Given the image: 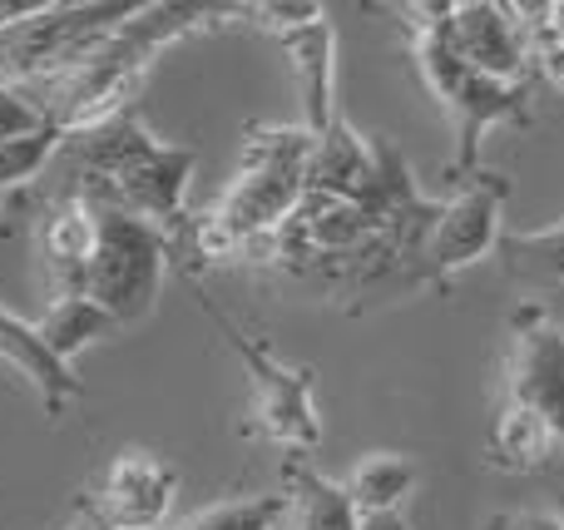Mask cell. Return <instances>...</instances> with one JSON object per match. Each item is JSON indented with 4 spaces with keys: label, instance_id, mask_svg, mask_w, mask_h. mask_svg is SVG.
Returning <instances> with one entry per match:
<instances>
[{
    "label": "cell",
    "instance_id": "23",
    "mask_svg": "<svg viewBox=\"0 0 564 530\" xmlns=\"http://www.w3.org/2000/svg\"><path fill=\"white\" fill-rule=\"evenodd\" d=\"M555 35H560V50H564V6H555Z\"/></svg>",
    "mask_w": 564,
    "mask_h": 530
},
{
    "label": "cell",
    "instance_id": "15",
    "mask_svg": "<svg viewBox=\"0 0 564 530\" xmlns=\"http://www.w3.org/2000/svg\"><path fill=\"white\" fill-rule=\"evenodd\" d=\"M564 446V436L545 417H535L530 407L516 402H500L496 417H490V436H486V462L506 476H530V472H545L550 456Z\"/></svg>",
    "mask_w": 564,
    "mask_h": 530
},
{
    "label": "cell",
    "instance_id": "20",
    "mask_svg": "<svg viewBox=\"0 0 564 530\" xmlns=\"http://www.w3.org/2000/svg\"><path fill=\"white\" fill-rule=\"evenodd\" d=\"M50 119L40 115V105L25 95L20 85H6L0 79V144H10V139H25L35 134V129H45Z\"/></svg>",
    "mask_w": 564,
    "mask_h": 530
},
{
    "label": "cell",
    "instance_id": "8",
    "mask_svg": "<svg viewBox=\"0 0 564 530\" xmlns=\"http://www.w3.org/2000/svg\"><path fill=\"white\" fill-rule=\"evenodd\" d=\"M506 402L530 407L564 436V327L550 323L545 307L535 303L516 313L506 357Z\"/></svg>",
    "mask_w": 564,
    "mask_h": 530
},
{
    "label": "cell",
    "instance_id": "19",
    "mask_svg": "<svg viewBox=\"0 0 564 530\" xmlns=\"http://www.w3.org/2000/svg\"><path fill=\"white\" fill-rule=\"evenodd\" d=\"M65 144H69V139L59 134L55 125L35 129V134H25V139H10V144H0V198H6L10 188H25L30 179L45 174V164Z\"/></svg>",
    "mask_w": 564,
    "mask_h": 530
},
{
    "label": "cell",
    "instance_id": "14",
    "mask_svg": "<svg viewBox=\"0 0 564 530\" xmlns=\"http://www.w3.org/2000/svg\"><path fill=\"white\" fill-rule=\"evenodd\" d=\"M496 263L510 288L555 293L564 288V214L545 228H500Z\"/></svg>",
    "mask_w": 564,
    "mask_h": 530
},
{
    "label": "cell",
    "instance_id": "12",
    "mask_svg": "<svg viewBox=\"0 0 564 530\" xmlns=\"http://www.w3.org/2000/svg\"><path fill=\"white\" fill-rule=\"evenodd\" d=\"M0 363L15 367V377H25V387L40 397L50 422H59V417L85 397V382L75 377V367L59 363V357L50 353V343L40 337V327L15 317L10 307H0Z\"/></svg>",
    "mask_w": 564,
    "mask_h": 530
},
{
    "label": "cell",
    "instance_id": "21",
    "mask_svg": "<svg viewBox=\"0 0 564 530\" xmlns=\"http://www.w3.org/2000/svg\"><path fill=\"white\" fill-rule=\"evenodd\" d=\"M357 530H411V526H406L401 511H387V516H361Z\"/></svg>",
    "mask_w": 564,
    "mask_h": 530
},
{
    "label": "cell",
    "instance_id": "24",
    "mask_svg": "<svg viewBox=\"0 0 564 530\" xmlns=\"http://www.w3.org/2000/svg\"><path fill=\"white\" fill-rule=\"evenodd\" d=\"M69 530H99V521H95V516H79V521L69 526Z\"/></svg>",
    "mask_w": 564,
    "mask_h": 530
},
{
    "label": "cell",
    "instance_id": "6",
    "mask_svg": "<svg viewBox=\"0 0 564 530\" xmlns=\"http://www.w3.org/2000/svg\"><path fill=\"white\" fill-rule=\"evenodd\" d=\"M506 198H510V179L476 174L470 184H460L456 198H446L436 208V224H431L426 248H421V288H446L470 263L496 253L500 204Z\"/></svg>",
    "mask_w": 564,
    "mask_h": 530
},
{
    "label": "cell",
    "instance_id": "4",
    "mask_svg": "<svg viewBox=\"0 0 564 530\" xmlns=\"http://www.w3.org/2000/svg\"><path fill=\"white\" fill-rule=\"evenodd\" d=\"M194 293H198L204 317L224 333L228 353L243 363V377H248V426L243 432L258 436V442L282 446L288 456L317 452L322 446V417H317V397H312L317 392V372H312V367L282 363L263 337H253L248 327H238L234 317L204 293V288H194Z\"/></svg>",
    "mask_w": 564,
    "mask_h": 530
},
{
    "label": "cell",
    "instance_id": "22",
    "mask_svg": "<svg viewBox=\"0 0 564 530\" xmlns=\"http://www.w3.org/2000/svg\"><path fill=\"white\" fill-rule=\"evenodd\" d=\"M510 530H564V521H560V516L535 511V516H520V521H510Z\"/></svg>",
    "mask_w": 564,
    "mask_h": 530
},
{
    "label": "cell",
    "instance_id": "1",
    "mask_svg": "<svg viewBox=\"0 0 564 530\" xmlns=\"http://www.w3.org/2000/svg\"><path fill=\"white\" fill-rule=\"evenodd\" d=\"M312 149H317V139L302 125H248L238 174L228 179L224 198L208 214H188V224L169 244L174 263L188 278H198V268L228 263L253 244H268L307 198Z\"/></svg>",
    "mask_w": 564,
    "mask_h": 530
},
{
    "label": "cell",
    "instance_id": "3",
    "mask_svg": "<svg viewBox=\"0 0 564 530\" xmlns=\"http://www.w3.org/2000/svg\"><path fill=\"white\" fill-rule=\"evenodd\" d=\"M411 25V60L426 85V95L441 105L456 139L451 174L460 184L480 174V139L496 125H530V85H500V79L470 69L446 40V6H401Z\"/></svg>",
    "mask_w": 564,
    "mask_h": 530
},
{
    "label": "cell",
    "instance_id": "25",
    "mask_svg": "<svg viewBox=\"0 0 564 530\" xmlns=\"http://www.w3.org/2000/svg\"><path fill=\"white\" fill-rule=\"evenodd\" d=\"M0 234H10V224H6V214H0Z\"/></svg>",
    "mask_w": 564,
    "mask_h": 530
},
{
    "label": "cell",
    "instance_id": "16",
    "mask_svg": "<svg viewBox=\"0 0 564 530\" xmlns=\"http://www.w3.org/2000/svg\"><path fill=\"white\" fill-rule=\"evenodd\" d=\"M421 472L406 452H367L351 476L341 482L347 501L357 506V516H387V511H401L411 491H416Z\"/></svg>",
    "mask_w": 564,
    "mask_h": 530
},
{
    "label": "cell",
    "instance_id": "2",
    "mask_svg": "<svg viewBox=\"0 0 564 530\" xmlns=\"http://www.w3.org/2000/svg\"><path fill=\"white\" fill-rule=\"evenodd\" d=\"M75 159V188L69 194L89 198L95 208H115L139 224L159 228L174 244L178 228L188 224V179H194L198 154L188 144H164L139 115H124L115 125L79 134L65 144Z\"/></svg>",
    "mask_w": 564,
    "mask_h": 530
},
{
    "label": "cell",
    "instance_id": "9",
    "mask_svg": "<svg viewBox=\"0 0 564 530\" xmlns=\"http://www.w3.org/2000/svg\"><path fill=\"white\" fill-rule=\"evenodd\" d=\"M446 40L470 69L500 79V85H525L530 60L525 35H520L516 6H496V0H451L446 6Z\"/></svg>",
    "mask_w": 564,
    "mask_h": 530
},
{
    "label": "cell",
    "instance_id": "18",
    "mask_svg": "<svg viewBox=\"0 0 564 530\" xmlns=\"http://www.w3.org/2000/svg\"><path fill=\"white\" fill-rule=\"evenodd\" d=\"M282 511H288V496H234V501H218L194 511L188 521L164 526V530H278Z\"/></svg>",
    "mask_w": 564,
    "mask_h": 530
},
{
    "label": "cell",
    "instance_id": "13",
    "mask_svg": "<svg viewBox=\"0 0 564 530\" xmlns=\"http://www.w3.org/2000/svg\"><path fill=\"white\" fill-rule=\"evenodd\" d=\"M282 496H288V511H282L278 530H357L361 521L347 491L337 482H327L307 456L282 462Z\"/></svg>",
    "mask_w": 564,
    "mask_h": 530
},
{
    "label": "cell",
    "instance_id": "11",
    "mask_svg": "<svg viewBox=\"0 0 564 530\" xmlns=\"http://www.w3.org/2000/svg\"><path fill=\"white\" fill-rule=\"evenodd\" d=\"M278 45L288 50L292 75H297V95H302V129L312 139H322L337 125V30H332L327 10H317L302 25L278 30Z\"/></svg>",
    "mask_w": 564,
    "mask_h": 530
},
{
    "label": "cell",
    "instance_id": "17",
    "mask_svg": "<svg viewBox=\"0 0 564 530\" xmlns=\"http://www.w3.org/2000/svg\"><path fill=\"white\" fill-rule=\"evenodd\" d=\"M35 327L50 343V353L69 367H75V357L85 353V347H95V343H105V337L119 333L115 317H109L99 303H89L85 293L79 298H50V307L35 317Z\"/></svg>",
    "mask_w": 564,
    "mask_h": 530
},
{
    "label": "cell",
    "instance_id": "7",
    "mask_svg": "<svg viewBox=\"0 0 564 530\" xmlns=\"http://www.w3.org/2000/svg\"><path fill=\"white\" fill-rule=\"evenodd\" d=\"M174 496H178L174 466L159 452L124 446V452L105 466L95 491L85 496V516H95V521L109 530H164L169 511H174Z\"/></svg>",
    "mask_w": 564,
    "mask_h": 530
},
{
    "label": "cell",
    "instance_id": "26",
    "mask_svg": "<svg viewBox=\"0 0 564 530\" xmlns=\"http://www.w3.org/2000/svg\"><path fill=\"white\" fill-rule=\"evenodd\" d=\"M99 530H109V526H99Z\"/></svg>",
    "mask_w": 564,
    "mask_h": 530
},
{
    "label": "cell",
    "instance_id": "10",
    "mask_svg": "<svg viewBox=\"0 0 564 530\" xmlns=\"http://www.w3.org/2000/svg\"><path fill=\"white\" fill-rule=\"evenodd\" d=\"M35 244H40V268H45L50 298H79L85 293L89 263H95V248H99L95 204L79 194L50 198L45 218L35 228Z\"/></svg>",
    "mask_w": 564,
    "mask_h": 530
},
{
    "label": "cell",
    "instance_id": "5",
    "mask_svg": "<svg viewBox=\"0 0 564 530\" xmlns=\"http://www.w3.org/2000/svg\"><path fill=\"white\" fill-rule=\"evenodd\" d=\"M95 214H99V248L85 278V298L105 307L119 327H134L154 313L174 253H169V238L159 228L139 224L129 214H115V208H95Z\"/></svg>",
    "mask_w": 564,
    "mask_h": 530
}]
</instances>
